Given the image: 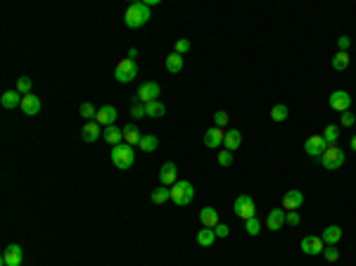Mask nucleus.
<instances>
[{"label":"nucleus","instance_id":"obj_44","mask_svg":"<svg viewBox=\"0 0 356 266\" xmlns=\"http://www.w3.org/2000/svg\"><path fill=\"white\" fill-rule=\"evenodd\" d=\"M349 45H351V41H349V36H340L337 38V50L340 52H347Z\"/></svg>","mask_w":356,"mask_h":266},{"label":"nucleus","instance_id":"obj_18","mask_svg":"<svg viewBox=\"0 0 356 266\" xmlns=\"http://www.w3.org/2000/svg\"><path fill=\"white\" fill-rule=\"evenodd\" d=\"M22 112L26 114V117H36L38 112H41V100H38V95H34V93L24 95V100H22Z\"/></svg>","mask_w":356,"mask_h":266},{"label":"nucleus","instance_id":"obj_32","mask_svg":"<svg viewBox=\"0 0 356 266\" xmlns=\"http://www.w3.org/2000/svg\"><path fill=\"white\" fill-rule=\"evenodd\" d=\"M323 138H326L328 145H337V138H340V128L335 124H328L326 131H323Z\"/></svg>","mask_w":356,"mask_h":266},{"label":"nucleus","instance_id":"obj_17","mask_svg":"<svg viewBox=\"0 0 356 266\" xmlns=\"http://www.w3.org/2000/svg\"><path fill=\"white\" fill-rule=\"evenodd\" d=\"M95 121L100 126H114V121H116V110L112 107V105H105V107H100L98 110V117H95Z\"/></svg>","mask_w":356,"mask_h":266},{"label":"nucleus","instance_id":"obj_33","mask_svg":"<svg viewBox=\"0 0 356 266\" xmlns=\"http://www.w3.org/2000/svg\"><path fill=\"white\" fill-rule=\"evenodd\" d=\"M245 230H247L249 236H259V230H262V221H259L256 216H252V219L245 221Z\"/></svg>","mask_w":356,"mask_h":266},{"label":"nucleus","instance_id":"obj_15","mask_svg":"<svg viewBox=\"0 0 356 266\" xmlns=\"http://www.w3.org/2000/svg\"><path fill=\"white\" fill-rule=\"evenodd\" d=\"M159 181H161V185H167V188H171V185L178 181V169H176V164H174V162H167L164 167H161Z\"/></svg>","mask_w":356,"mask_h":266},{"label":"nucleus","instance_id":"obj_38","mask_svg":"<svg viewBox=\"0 0 356 266\" xmlns=\"http://www.w3.org/2000/svg\"><path fill=\"white\" fill-rule=\"evenodd\" d=\"M216 159H218V164H221V167H231V164H233V152L223 148L221 152H216Z\"/></svg>","mask_w":356,"mask_h":266},{"label":"nucleus","instance_id":"obj_31","mask_svg":"<svg viewBox=\"0 0 356 266\" xmlns=\"http://www.w3.org/2000/svg\"><path fill=\"white\" fill-rule=\"evenodd\" d=\"M287 117H290L287 105H273V107H271V119H273V121H285Z\"/></svg>","mask_w":356,"mask_h":266},{"label":"nucleus","instance_id":"obj_23","mask_svg":"<svg viewBox=\"0 0 356 266\" xmlns=\"http://www.w3.org/2000/svg\"><path fill=\"white\" fill-rule=\"evenodd\" d=\"M81 133H83V141H86V143H95L102 136V128H100V124H98V121H88V124L83 126V131H81Z\"/></svg>","mask_w":356,"mask_h":266},{"label":"nucleus","instance_id":"obj_26","mask_svg":"<svg viewBox=\"0 0 356 266\" xmlns=\"http://www.w3.org/2000/svg\"><path fill=\"white\" fill-rule=\"evenodd\" d=\"M145 114L147 117H152V119L164 117V114H167V105L159 103V100H152V103L145 105Z\"/></svg>","mask_w":356,"mask_h":266},{"label":"nucleus","instance_id":"obj_3","mask_svg":"<svg viewBox=\"0 0 356 266\" xmlns=\"http://www.w3.org/2000/svg\"><path fill=\"white\" fill-rule=\"evenodd\" d=\"M192 197H195V185L190 183V181H176V183L171 185V200H174L178 207L190 205Z\"/></svg>","mask_w":356,"mask_h":266},{"label":"nucleus","instance_id":"obj_39","mask_svg":"<svg viewBox=\"0 0 356 266\" xmlns=\"http://www.w3.org/2000/svg\"><path fill=\"white\" fill-rule=\"evenodd\" d=\"M190 50V41L188 38H178V41H176L174 43V52H178V55H183V57H185V52Z\"/></svg>","mask_w":356,"mask_h":266},{"label":"nucleus","instance_id":"obj_45","mask_svg":"<svg viewBox=\"0 0 356 266\" xmlns=\"http://www.w3.org/2000/svg\"><path fill=\"white\" fill-rule=\"evenodd\" d=\"M136 55H138V50H136V48H131V50H128V59H133Z\"/></svg>","mask_w":356,"mask_h":266},{"label":"nucleus","instance_id":"obj_2","mask_svg":"<svg viewBox=\"0 0 356 266\" xmlns=\"http://www.w3.org/2000/svg\"><path fill=\"white\" fill-rule=\"evenodd\" d=\"M109 157H112V164H114L116 169H131L133 162H136V152H133V145H128V143H119V145H114L112 148V152H109Z\"/></svg>","mask_w":356,"mask_h":266},{"label":"nucleus","instance_id":"obj_40","mask_svg":"<svg viewBox=\"0 0 356 266\" xmlns=\"http://www.w3.org/2000/svg\"><path fill=\"white\" fill-rule=\"evenodd\" d=\"M131 117H133V119H143V117H147V114H145V105L136 100V103L131 105Z\"/></svg>","mask_w":356,"mask_h":266},{"label":"nucleus","instance_id":"obj_12","mask_svg":"<svg viewBox=\"0 0 356 266\" xmlns=\"http://www.w3.org/2000/svg\"><path fill=\"white\" fill-rule=\"evenodd\" d=\"M24 252L19 245H8V250L3 252V266H22Z\"/></svg>","mask_w":356,"mask_h":266},{"label":"nucleus","instance_id":"obj_34","mask_svg":"<svg viewBox=\"0 0 356 266\" xmlns=\"http://www.w3.org/2000/svg\"><path fill=\"white\" fill-rule=\"evenodd\" d=\"M323 257H326V261H337L340 259V250H337V245H326V250H323Z\"/></svg>","mask_w":356,"mask_h":266},{"label":"nucleus","instance_id":"obj_43","mask_svg":"<svg viewBox=\"0 0 356 266\" xmlns=\"http://www.w3.org/2000/svg\"><path fill=\"white\" fill-rule=\"evenodd\" d=\"M299 221H302L299 212H287V214H285V223H287V226H299Z\"/></svg>","mask_w":356,"mask_h":266},{"label":"nucleus","instance_id":"obj_42","mask_svg":"<svg viewBox=\"0 0 356 266\" xmlns=\"http://www.w3.org/2000/svg\"><path fill=\"white\" fill-rule=\"evenodd\" d=\"M340 124L344 126V128H349V126H354L356 124V114H351V112H344L340 117Z\"/></svg>","mask_w":356,"mask_h":266},{"label":"nucleus","instance_id":"obj_6","mask_svg":"<svg viewBox=\"0 0 356 266\" xmlns=\"http://www.w3.org/2000/svg\"><path fill=\"white\" fill-rule=\"evenodd\" d=\"M320 164H323V169L337 171L342 164H344V152H342L337 145H328V150L320 155Z\"/></svg>","mask_w":356,"mask_h":266},{"label":"nucleus","instance_id":"obj_21","mask_svg":"<svg viewBox=\"0 0 356 266\" xmlns=\"http://www.w3.org/2000/svg\"><path fill=\"white\" fill-rule=\"evenodd\" d=\"M183 64H185V57L178 55V52H169L167 55V72L169 74H181Z\"/></svg>","mask_w":356,"mask_h":266},{"label":"nucleus","instance_id":"obj_11","mask_svg":"<svg viewBox=\"0 0 356 266\" xmlns=\"http://www.w3.org/2000/svg\"><path fill=\"white\" fill-rule=\"evenodd\" d=\"M223 138H225V131L223 128H218V126H211L204 131V145L209 150H216L223 145Z\"/></svg>","mask_w":356,"mask_h":266},{"label":"nucleus","instance_id":"obj_29","mask_svg":"<svg viewBox=\"0 0 356 266\" xmlns=\"http://www.w3.org/2000/svg\"><path fill=\"white\" fill-rule=\"evenodd\" d=\"M167 200H171V188L159 185L157 190H152V202H154V205H164Z\"/></svg>","mask_w":356,"mask_h":266},{"label":"nucleus","instance_id":"obj_5","mask_svg":"<svg viewBox=\"0 0 356 266\" xmlns=\"http://www.w3.org/2000/svg\"><path fill=\"white\" fill-rule=\"evenodd\" d=\"M138 76V64H136V59H121L114 69V79L119 83H131L133 79Z\"/></svg>","mask_w":356,"mask_h":266},{"label":"nucleus","instance_id":"obj_7","mask_svg":"<svg viewBox=\"0 0 356 266\" xmlns=\"http://www.w3.org/2000/svg\"><path fill=\"white\" fill-rule=\"evenodd\" d=\"M326 150H328V143H326V138H323V133H313V136H309V138H306L304 152L309 157H320Z\"/></svg>","mask_w":356,"mask_h":266},{"label":"nucleus","instance_id":"obj_9","mask_svg":"<svg viewBox=\"0 0 356 266\" xmlns=\"http://www.w3.org/2000/svg\"><path fill=\"white\" fill-rule=\"evenodd\" d=\"M299 250L304 252V254H309V257H313V254H323L326 243H323V238H318V236H306V238H302Z\"/></svg>","mask_w":356,"mask_h":266},{"label":"nucleus","instance_id":"obj_16","mask_svg":"<svg viewBox=\"0 0 356 266\" xmlns=\"http://www.w3.org/2000/svg\"><path fill=\"white\" fill-rule=\"evenodd\" d=\"M22 100L24 95L19 90H5L3 95H0V105L5 107V110H15V107H22Z\"/></svg>","mask_w":356,"mask_h":266},{"label":"nucleus","instance_id":"obj_25","mask_svg":"<svg viewBox=\"0 0 356 266\" xmlns=\"http://www.w3.org/2000/svg\"><path fill=\"white\" fill-rule=\"evenodd\" d=\"M140 138H143V133H140V128L136 124H126L124 126V143H128V145H138Z\"/></svg>","mask_w":356,"mask_h":266},{"label":"nucleus","instance_id":"obj_19","mask_svg":"<svg viewBox=\"0 0 356 266\" xmlns=\"http://www.w3.org/2000/svg\"><path fill=\"white\" fill-rule=\"evenodd\" d=\"M240 145H242V131H238V128H228V131H225V138H223V148L231 150V152H235Z\"/></svg>","mask_w":356,"mask_h":266},{"label":"nucleus","instance_id":"obj_13","mask_svg":"<svg viewBox=\"0 0 356 266\" xmlns=\"http://www.w3.org/2000/svg\"><path fill=\"white\" fill-rule=\"evenodd\" d=\"M302 205H304V195H302L299 190H287L283 195V209L285 212H297Z\"/></svg>","mask_w":356,"mask_h":266},{"label":"nucleus","instance_id":"obj_37","mask_svg":"<svg viewBox=\"0 0 356 266\" xmlns=\"http://www.w3.org/2000/svg\"><path fill=\"white\" fill-rule=\"evenodd\" d=\"M15 90H19L22 95H29V93H34V90H31V79H29V76H22V79L17 81V88Z\"/></svg>","mask_w":356,"mask_h":266},{"label":"nucleus","instance_id":"obj_4","mask_svg":"<svg viewBox=\"0 0 356 266\" xmlns=\"http://www.w3.org/2000/svg\"><path fill=\"white\" fill-rule=\"evenodd\" d=\"M233 212H235V216H240L242 221L256 216V205H254V200H252V195H238L235 202H233Z\"/></svg>","mask_w":356,"mask_h":266},{"label":"nucleus","instance_id":"obj_36","mask_svg":"<svg viewBox=\"0 0 356 266\" xmlns=\"http://www.w3.org/2000/svg\"><path fill=\"white\" fill-rule=\"evenodd\" d=\"M228 121H231V114L223 110H218L216 114H214V126H218V128H225L228 126Z\"/></svg>","mask_w":356,"mask_h":266},{"label":"nucleus","instance_id":"obj_8","mask_svg":"<svg viewBox=\"0 0 356 266\" xmlns=\"http://www.w3.org/2000/svg\"><path fill=\"white\" fill-rule=\"evenodd\" d=\"M159 93H161L159 83H154V81L140 83L138 93H136V100H138V103H143V105H147V103H152V100H157V97H159Z\"/></svg>","mask_w":356,"mask_h":266},{"label":"nucleus","instance_id":"obj_10","mask_svg":"<svg viewBox=\"0 0 356 266\" xmlns=\"http://www.w3.org/2000/svg\"><path fill=\"white\" fill-rule=\"evenodd\" d=\"M330 107H333L335 112H349V107H351V95H349L347 90H335V93H330Z\"/></svg>","mask_w":356,"mask_h":266},{"label":"nucleus","instance_id":"obj_30","mask_svg":"<svg viewBox=\"0 0 356 266\" xmlns=\"http://www.w3.org/2000/svg\"><path fill=\"white\" fill-rule=\"evenodd\" d=\"M349 66V52H335V57H333V69H337V72H344Z\"/></svg>","mask_w":356,"mask_h":266},{"label":"nucleus","instance_id":"obj_35","mask_svg":"<svg viewBox=\"0 0 356 266\" xmlns=\"http://www.w3.org/2000/svg\"><path fill=\"white\" fill-rule=\"evenodd\" d=\"M81 117L88 119V121H95V117H98V110H95L90 103H83V105H81Z\"/></svg>","mask_w":356,"mask_h":266},{"label":"nucleus","instance_id":"obj_24","mask_svg":"<svg viewBox=\"0 0 356 266\" xmlns=\"http://www.w3.org/2000/svg\"><path fill=\"white\" fill-rule=\"evenodd\" d=\"M320 238H323V243H326V245H337L342 240V228L333 223V226L323 228V236H320Z\"/></svg>","mask_w":356,"mask_h":266},{"label":"nucleus","instance_id":"obj_1","mask_svg":"<svg viewBox=\"0 0 356 266\" xmlns=\"http://www.w3.org/2000/svg\"><path fill=\"white\" fill-rule=\"evenodd\" d=\"M152 19V12H150V8H147L145 3H133V5H128V10H126L124 15V22L128 29H140V26H145L147 22Z\"/></svg>","mask_w":356,"mask_h":266},{"label":"nucleus","instance_id":"obj_22","mask_svg":"<svg viewBox=\"0 0 356 266\" xmlns=\"http://www.w3.org/2000/svg\"><path fill=\"white\" fill-rule=\"evenodd\" d=\"M200 221H202L204 228H214L218 223V209L214 207H204L202 212H200Z\"/></svg>","mask_w":356,"mask_h":266},{"label":"nucleus","instance_id":"obj_46","mask_svg":"<svg viewBox=\"0 0 356 266\" xmlns=\"http://www.w3.org/2000/svg\"><path fill=\"white\" fill-rule=\"evenodd\" d=\"M349 145H351V150H354V152H356V136H354V138H351V141H349Z\"/></svg>","mask_w":356,"mask_h":266},{"label":"nucleus","instance_id":"obj_28","mask_svg":"<svg viewBox=\"0 0 356 266\" xmlns=\"http://www.w3.org/2000/svg\"><path fill=\"white\" fill-rule=\"evenodd\" d=\"M138 148L143 152H154V150L159 148V141H157V136H143L138 143Z\"/></svg>","mask_w":356,"mask_h":266},{"label":"nucleus","instance_id":"obj_27","mask_svg":"<svg viewBox=\"0 0 356 266\" xmlns=\"http://www.w3.org/2000/svg\"><path fill=\"white\" fill-rule=\"evenodd\" d=\"M195 240H197L200 247H211L214 240H216V233H214V228H200V233H197Z\"/></svg>","mask_w":356,"mask_h":266},{"label":"nucleus","instance_id":"obj_41","mask_svg":"<svg viewBox=\"0 0 356 266\" xmlns=\"http://www.w3.org/2000/svg\"><path fill=\"white\" fill-rule=\"evenodd\" d=\"M214 233H216V238H228L231 236V226H225V223L218 221L216 226H214Z\"/></svg>","mask_w":356,"mask_h":266},{"label":"nucleus","instance_id":"obj_20","mask_svg":"<svg viewBox=\"0 0 356 266\" xmlns=\"http://www.w3.org/2000/svg\"><path fill=\"white\" fill-rule=\"evenodd\" d=\"M102 138L114 148V145H119V143H124V128H119V126H107V128L102 131Z\"/></svg>","mask_w":356,"mask_h":266},{"label":"nucleus","instance_id":"obj_14","mask_svg":"<svg viewBox=\"0 0 356 266\" xmlns=\"http://www.w3.org/2000/svg\"><path fill=\"white\" fill-rule=\"evenodd\" d=\"M285 214H287V212H285V209H271L269 212V216H266V228L269 230H280L285 226Z\"/></svg>","mask_w":356,"mask_h":266}]
</instances>
